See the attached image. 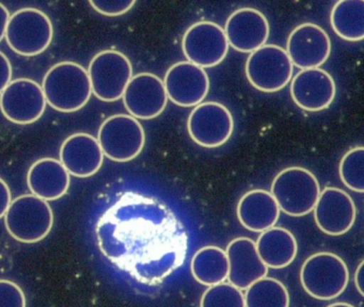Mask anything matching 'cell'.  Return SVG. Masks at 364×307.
Instances as JSON below:
<instances>
[{
	"instance_id": "1",
	"label": "cell",
	"mask_w": 364,
	"mask_h": 307,
	"mask_svg": "<svg viewBox=\"0 0 364 307\" xmlns=\"http://www.w3.org/2000/svg\"><path fill=\"white\" fill-rule=\"evenodd\" d=\"M100 251L112 264L146 286H159L181 268L188 235L165 203L125 192L101 215L95 227Z\"/></svg>"
},
{
	"instance_id": "2",
	"label": "cell",
	"mask_w": 364,
	"mask_h": 307,
	"mask_svg": "<svg viewBox=\"0 0 364 307\" xmlns=\"http://www.w3.org/2000/svg\"><path fill=\"white\" fill-rule=\"evenodd\" d=\"M46 104L59 112H76L86 106L92 90L88 72L76 62L55 64L46 72L42 82Z\"/></svg>"
},
{
	"instance_id": "3",
	"label": "cell",
	"mask_w": 364,
	"mask_h": 307,
	"mask_svg": "<svg viewBox=\"0 0 364 307\" xmlns=\"http://www.w3.org/2000/svg\"><path fill=\"white\" fill-rule=\"evenodd\" d=\"M270 193L283 212L291 217H304L314 209L321 187L311 171L291 166L277 174Z\"/></svg>"
},
{
	"instance_id": "4",
	"label": "cell",
	"mask_w": 364,
	"mask_h": 307,
	"mask_svg": "<svg viewBox=\"0 0 364 307\" xmlns=\"http://www.w3.org/2000/svg\"><path fill=\"white\" fill-rule=\"evenodd\" d=\"M300 281L306 293L317 300L338 298L349 281L347 264L340 256L319 252L306 258L300 270Z\"/></svg>"
},
{
	"instance_id": "5",
	"label": "cell",
	"mask_w": 364,
	"mask_h": 307,
	"mask_svg": "<svg viewBox=\"0 0 364 307\" xmlns=\"http://www.w3.org/2000/svg\"><path fill=\"white\" fill-rule=\"evenodd\" d=\"M8 232L23 243L43 240L54 225V213L46 200L24 194L14 198L5 215Z\"/></svg>"
},
{
	"instance_id": "6",
	"label": "cell",
	"mask_w": 364,
	"mask_h": 307,
	"mask_svg": "<svg viewBox=\"0 0 364 307\" xmlns=\"http://www.w3.org/2000/svg\"><path fill=\"white\" fill-rule=\"evenodd\" d=\"M54 36L50 17L39 9L24 8L10 16L6 40L10 48L24 57L44 53Z\"/></svg>"
},
{
	"instance_id": "7",
	"label": "cell",
	"mask_w": 364,
	"mask_h": 307,
	"mask_svg": "<svg viewBox=\"0 0 364 307\" xmlns=\"http://www.w3.org/2000/svg\"><path fill=\"white\" fill-rule=\"evenodd\" d=\"M97 139L104 156L112 161L129 162L144 149L146 132L132 115L116 114L103 122Z\"/></svg>"
},
{
	"instance_id": "8",
	"label": "cell",
	"mask_w": 364,
	"mask_h": 307,
	"mask_svg": "<svg viewBox=\"0 0 364 307\" xmlns=\"http://www.w3.org/2000/svg\"><path fill=\"white\" fill-rule=\"evenodd\" d=\"M87 72L92 93L100 100L112 102L122 98L133 77V66L124 53L107 49L93 57Z\"/></svg>"
},
{
	"instance_id": "9",
	"label": "cell",
	"mask_w": 364,
	"mask_h": 307,
	"mask_svg": "<svg viewBox=\"0 0 364 307\" xmlns=\"http://www.w3.org/2000/svg\"><path fill=\"white\" fill-rule=\"evenodd\" d=\"M293 70L287 51L277 45H264L251 53L245 68L251 85L266 93L284 89L291 80Z\"/></svg>"
},
{
	"instance_id": "10",
	"label": "cell",
	"mask_w": 364,
	"mask_h": 307,
	"mask_svg": "<svg viewBox=\"0 0 364 307\" xmlns=\"http://www.w3.org/2000/svg\"><path fill=\"white\" fill-rule=\"evenodd\" d=\"M183 53L187 61L202 68H214L227 57L229 43L225 30L213 21L193 23L182 38Z\"/></svg>"
},
{
	"instance_id": "11",
	"label": "cell",
	"mask_w": 364,
	"mask_h": 307,
	"mask_svg": "<svg viewBox=\"0 0 364 307\" xmlns=\"http://www.w3.org/2000/svg\"><path fill=\"white\" fill-rule=\"evenodd\" d=\"M233 129V117L220 102H201L193 108L187 119L191 140L206 149H215L227 143Z\"/></svg>"
},
{
	"instance_id": "12",
	"label": "cell",
	"mask_w": 364,
	"mask_h": 307,
	"mask_svg": "<svg viewBox=\"0 0 364 307\" xmlns=\"http://www.w3.org/2000/svg\"><path fill=\"white\" fill-rule=\"evenodd\" d=\"M46 109L43 90L33 79H14L0 94L1 113L6 119L18 125L39 121Z\"/></svg>"
},
{
	"instance_id": "13",
	"label": "cell",
	"mask_w": 364,
	"mask_h": 307,
	"mask_svg": "<svg viewBox=\"0 0 364 307\" xmlns=\"http://www.w3.org/2000/svg\"><path fill=\"white\" fill-rule=\"evenodd\" d=\"M163 81L168 99L180 107L198 106L210 91L208 72L188 61L173 64Z\"/></svg>"
},
{
	"instance_id": "14",
	"label": "cell",
	"mask_w": 364,
	"mask_h": 307,
	"mask_svg": "<svg viewBox=\"0 0 364 307\" xmlns=\"http://www.w3.org/2000/svg\"><path fill=\"white\" fill-rule=\"evenodd\" d=\"M122 98L129 115L137 119L159 117L168 104L164 81L151 72H140L132 77Z\"/></svg>"
},
{
	"instance_id": "15",
	"label": "cell",
	"mask_w": 364,
	"mask_h": 307,
	"mask_svg": "<svg viewBox=\"0 0 364 307\" xmlns=\"http://www.w3.org/2000/svg\"><path fill=\"white\" fill-rule=\"evenodd\" d=\"M285 51L293 66L301 70L318 68L329 58L331 41L321 26L301 23L289 33Z\"/></svg>"
},
{
	"instance_id": "16",
	"label": "cell",
	"mask_w": 364,
	"mask_h": 307,
	"mask_svg": "<svg viewBox=\"0 0 364 307\" xmlns=\"http://www.w3.org/2000/svg\"><path fill=\"white\" fill-rule=\"evenodd\" d=\"M313 211L319 230L330 236L346 234L357 217L353 198L344 190L336 187H326L321 191Z\"/></svg>"
},
{
	"instance_id": "17",
	"label": "cell",
	"mask_w": 364,
	"mask_h": 307,
	"mask_svg": "<svg viewBox=\"0 0 364 307\" xmlns=\"http://www.w3.org/2000/svg\"><path fill=\"white\" fill-rule=\"evenodd\" d=\"M223 30L229 46L240 53H250L266 45L270 31L265 15L253 8L234 11Z\"/></svg>"
},
{
	"instance_id": "18",
	"label": "cell",
	"mask_w": 364,
	"mask_h": 307,
	"mask_svg": "<svg viewBox=\"0 0 364 307\" xmlns=\"http://www.w3.org/2000/svg\"><path fill=\"white\" fill-rule=\"evenodd\" d=\"M336 82L329 72L321 68L301 70L291 79V95L302 110H325L336 97Z\"/></svg>"
},
{
	"instance_id": "19",
	"label": "cell",
	"mask_w": 364,
	"mask_h": 307,
	"mask_svg": "<svg viewBox=\"0 0 364 307\" xmlns=\"http://www.w3.org/2000/svg\"><path fill=\"white\" fill-rule=\"evenodd\" d=\"M59 156V161L68 173L80 178L97 174L104 162V154L99 141L85 132L68 136L61 145Z\"/></svg>"
},
{
	"instance_id": "20",
	"label": "cell",
	"mask_w": 364,
	"mask_h": 307,
	"mask_svg": "<svg viewBox=\"0 0 364 307\" xmlns=\"http://www.w3.org/2000/svg\"><path fill=\"white\" fill-rule=\"evenodd\" d=\"M225 254L229 262L228 279L238 289H247L267 275L268 268L259 258L252 239L247 237L233 239L228 244Z\"/></svg>"
},
{
	"instance_id": "21",
	"label": "cell",
	"mask_w": 364,
	"mask_h": 307,
	"mask_svg": "<svg viewBox=\"0 0 364 307\" xmlns=\"http://www.w3.org/2000/svg\"><path fill=\"white\" fill-rule=\"evenodd\" d=\"M70 183L69 173L54 158H42L33 162L27 174V185L31 193L46 202L63 198L69 190Z\"/></svg>"
},
{
	"instance_id": "22",
	"label": "cell",
	"mask_w": 364,
	"mask_h": 307,
	"mask_svg": "<svg viewBox=\"0 0 364 307\" xmlns=\"http://www.w3.org/2000/svg\"><path fill=\"white\" fill-rule=\"evenodd\" d=\"M280 211L270 192L255 189L240 198L236 215L238 221L246 230L262 232L276 225Z\"/></svg>"
},
{
	"instance_id": "23",
	"label": "cell",
	"mask_w": 364,
	"mask_h": 307,
	"mask_svg": "<svg viewBox=\"0 0 364 307\" xmlns=\"http://www.w3.org/2000/svg\"><path fill=\"white\" fill-rule=\"evenodd\" d=\"M255 247L263 264L272 269L289 266L298 253L295 236L287 228L274 226L261 232Z\"/></svg>"
},
{
	"instance_id": "24",
	"label": "cell",
	"mask_w": 364,
	"mask_h": 307,
	"mask_svg": "<svg viewBox=\"0 0 364 307\" xmlns=\"http://www.w3.org/2000/svg\"><path fill=\"white\" fill-rule=\"evenodd\" d=\"M191 273L198 283L215 286L223 283L229 274V262L225 251L214 245L201 247L191 259Z\"/></svg>"
},
{
	"instance_id": "25",
	"label": "cell",
	"mask_w": 364,
	"mask_h": 307,
	"mask_svg": "<svg viewBox=\"0 0 364 307\" xmlns=\"http://www.w3.org/2000/svg\"><path fill=\"white\" fill-rule=\"evenodd\" d=\"M332 29L340 38L358 42L364 38V1L342 0L336 2L330 14Z\"/></svg>"
},
{
	"instance_id": "26",
	"label": "cell",
	"mask_w": 364,
	"mask_h": 307,
	"mask_svg": "<svg viewBox=\"0 0 364 307\" xmlns=\"http://www.w3.org/2000/svg\"><path fill=\"white\" fill-rule=\"evenodd\" d=\"M246 290V307H289L287 288L278 279L265 276Z\"/></svg>"
},
{
	"instance_id": "27",
	"label": "cell",
	"mask_w": 364,
	"mask_h": 307,
	"mask_svg": "<svg viewBox=\"0 0 364 307\" xmlns=\"http://www.w3.org/2000/svg\"><path fill=\"white\" fill-rule=\"evenodd\" d=\"M341 181L348 189L359 193L364 191V149L357 146L347 151L340 162Z\"/></svg>"
},
{
	"instance_id": "28",
	"label": "cell",
	"mask_w": 364,
	"mask_h": 307,
	"mask_svg": "<svg viewBox=\"0 0 364 307\" xmlns=\"http://www.w3.org/2000/svg\"><path fill=\"white\" fill-rule=\"evenodd\" d=\"M200 307H246L242 290L230 283L210 286L204 291Z\"/></svg>"
},
{
	"instance_id": "29",
	"label": "cell",
	"mask_w": 364,
	"mask_h": 307,
	"mask_svg": "<svg viewBox=\"0 0 364 307\" xmlns=\"http://www.w3.org/2000/svg\"><path fill=\"white\" fill-rule=\"evenodd\" d=\"M0 307H27L26 296L18 284L0 279Z\"/></svg>"
},
{
	"instance_id": "30",
	"label": "cell",
	"mask_w": 364,
	"mask_h": 307,
	"mask_svg": "<svg viewBox=\"0 0 364 307\" xmlns=\"http://www.w3.org/2000/svg\"><path fill=\"white\" fill-rule=\"evenodd\" d=\"M136 1L134 0H119V1H108V0H90V6L97 12L106 16H120L129 12Z\"/></svg>"
},
{
	"instance_id": "31",
	"label": "cell",
	"mask_w": 364,
	"mask_h": 307,
	"mask_svg": "<svg viewBox=\"0 0 364 307\" xmlns=\"http://www.w3.org/2000/svg\"><path fill=\"white\" fill-rule=\"evenodd\" d=\"M12 81V65L5 53L0 51V94Z\"/></svg>"
},
{
	"instance_id": "32",
	"label": "cell",
	"mask_w": 364,
	"mask_h": 307,
	"mask_svg": "<svg viewBox=\"0 0 364 307\" xmlns=\"http://www.w3.org/2000/svg\"><path fill=\"white\" fill-rule=\"evenodd\" d=\"M11 202L12 195L9 185L3 178H0V219L5 217Z\"/></svg>"
},
{
	"instance_id": "33",
	"label": "cell",
	"mask_w": 364,
	"mask_h": 307,
	"mask_svg": "<svg viewBox=\"0 0 364 307\" xmlns=\"http://www.w3.org/2000/svg\"><path fill=\"white\" fill-rule=\"evenodd\" d=\"M10 13L8 9L0 4V42L6 36V30H7L8 21H9Z\"/></svg>"
},
{
	"instance_id": "34",
	"label": "cell",
	"mask_w": 364,
	"mask_h": 307,
	"mask_svg": "<svg viewBox=\"0 0 364 307\" xmlns=\"http://www.w3.org/2000/svg\"><path fill=\"white\" fill-rule=\"evenodd\" d=\"M363 266L364 262L362 260L359 264H358L357 270H355V288H357L358 292L361 294L362 296H364L363 292Z\"/></svg>"
},
{
	"instance_id": "35",
	"label": "cell",
	"mask_w": 364,
	"mask_h": 307,
	"mask_svg": "<svg viewBox=\"0 0 364 307\" xmlns=\"http://www.w3.org/2000/svg\"><path fill=\"white\" fill-rule=\"evenodd\" d=\"M327 307H355L353 305L348 304V303H344V302H338V303H333V304L329 305V306Z\"/></svg>"
}]
</instances>
